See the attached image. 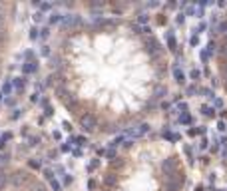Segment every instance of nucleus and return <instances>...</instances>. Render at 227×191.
<instances>
[{
    "label": "nucleus",
    "mask_w": 227,
    "mask_h": 191,
    "mask_svg": "<svg viewBox=\"0 0 227 191\" xmlns=\"http://www.w3.org/2000/svg\"><path fill=\"white\" fill-rule=\"evenodd\" d=\"M219 56H221L223 60L227 62V44H225V46H221V50H219Z\"/></svg>",
    "instance_id": "20e7f679"
},
{
    "label": "nucleus",
    "mask_w": 227,
    "mask_h": 191,
    "mask_svg": "<svg viewBox=\"0 0 227 191\" xmlns=\"http://www.w3.org/2000/svg\"><path fill=\"white\" fill-rule=\"evenodd\" d=\"M137 22H140V24H146V22H147V14H140V16H137Z\"/></svg>",
    "instance_id": "0eeeda50"
},
{
    "label": "nucleus",
    "mask_w": 227,
    "mask_h": 191,
    "mask_svg": "<svg viewBox=\"0 0 227 191\" xmlns=\"http://www.w3.org/2000/svg\"><path fill=\"white\" fill-rule=\"evenodd\" d=\"M147 131H150V125H147V124H140V125L130 128L128 129V135H130V138H133V139H137V138H143Z\"/></svg>",
    "instance_id": "f03ea898"
},
{
    "label": "nucleus",
    "mask_w": 227,
    "mask_h": 191,
    "mask_svg": "<svg viewBox=\"0 0 227 191\" xmlns=\"http://www.w3.org/2000/svg\"><path fill=\"white\" fill-rule=\"evenodd\" d=\"M80 125H82L84 131H94V129L98 128V119H96L92 114H84L80 118Z\"/></svg>",
    "instance_id": "f257e3e1"
},
{
    "label": "nucleus",
    "mask_w": 227,
    "mask_h": 191,
    "mask_svg": "<svg viewBox=\"0 0 227 191\" xmlns=\"http://www.w3.org/2000/svg\"><path fill=\"white\" fill-rule=\"evenodd\" d=\"M189 76H191V80H199V78H201V72H199V70H191Z\"/></svg>",
    "instance_id": "39448f33"
},
{
    "label": "nucleus",
    "mask_w": 227,
    "mask_h": 191,
    "mask_svg": "<svg viewBox=\"0 0 227 191\" xmlns=\"http://www.w3.org/2000/svg\"><path fill=\"white\" fill-rule=\"evenodd\" d=\"M185 20V14H177V24H183Z\"/></svg>",
    "instance_id": "9b49d317"
},
{
    "label": "nucleus",
    "mask_w": 227,
    "mask_h": 191,
    "mask_svg": "<svg viewBox=\"0 0 227 191\" xmlns=\"http://www.w3.org/2000/svg\"><path fill=\"white\" fill-rule=\"evenodd\" d=\"M221 76L225 78V82H227V62H225V64H223V66H221Z\"/></svg>",
    "instance_id": "1a4fd4ad"
},
{
    "label": "nucleus",
    "mask_w": 227,
    "mask_h": 191,
    "mask_svg": "<svg viewBox=\"0 0 227 191\" xmlns=\"http://www.w3.org/2000/svg\"><path fill=\"white\" fill-rule=\"evenodd\" d=\"M179 112H187V104H179Z\"/></svg>",
    "instance_id": "f8f14e48"
},
{
    "label": "nucleus",
    "mask_w": 227,
    "mask_h": 191,
    "mask_svg": "<svg viewBox=\"0 0 227 191\" xmlns=\"http://www.w3.org/2000/svg\"><path fill=\"white\" fill-rule=\"evenodd\" d=\"M197 44H199V38L197 36H191V46H197Z\"/></svg>",
    "instance_id": "9d476101"
},
{
    "label": "nucleus",
    "mask_w": 227,
    "mask_h": 191,
    "mask_svg": "<svg viewBox=\"0 0 227 191\" xmlns=\"http://www.w3.org/2000/svg\"><path fill=\"white\" fill-rule=\"evenodd\" d=\"M225 92H227V82H225Z\"/></svg>",
    "instance_id": "4468645a"
},
{
    "label": "nucleus",
    "mask_w": 227,
    "mask_h": 191,
    "mask_svg": "<svg viewBox=\"0 0 227 191\" xmlns=\"http://www.w3.org/2000/svg\"><path fill=\"white\" fill-rule=\"evenodd\" d=\"M215 48H217V46H215V42L211 40V42L207 44V50H209V54H213V52H215Z\"/></svg>",
    "instance_id": "423d86ee"
},
{
    "label": "nucleus",
    "mask_w": 227,
    "mask_h": 191,
    "mask_svg": "<svg viewBox=\"0 0 227 191\" xmlns=\"http://www.w3.org/2000/svg\"><path fill=\"white\" fill-rule=\"evenodd\" d=\"M173 76H175V82H177V84H183L185 82V76H183V72H181L179 68H175L173 70Z\"/></svg>",
    "instance_id": "7ed1b4c3"
},
{
    "label": "nucleus",
    "mask_w": 227,
    "mask_h": 191,
    "mask_svg": "<svg viewBox=\"0 0 227 191\" xmlns=\"http://www.w3.org/2000/svg\"><path fill=\"white\" fill-rule=\"evenodd\" d=\"M203 114H205V115H213V114H215V110H213V108H207V105H205V108H203Z\"/></svg>",
    "instance_id": "6e6552de"
},
{
    "label": "nucleus",
    "mask_w": 227,
    "mask_h": 191,
    "mask_svg": "<svg viewBox=\"0 0 227 191\" xmlns=\"http://www.w3.org/2000/svg\"><path fill=\"white\" fill-rule=\"evenodd\" d=\"M217 16H219V14H213V16H211V24H215V22H217V20H219Z\"/></svg>",
    "instance_id": "ddd939ff"
}]
</instances>
